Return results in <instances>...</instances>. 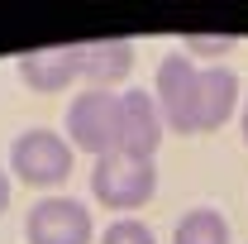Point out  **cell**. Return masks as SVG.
<instances>
[{
  "label": "cell",
  "mask_w": 248,
  "mask_h": 244,
  "mask_svg": "<svg viewBox=\"0 0 248 244\" xmlns=\"http://www.w3.org/2000/svg\"><path fill=\"white\" fill-rule=\"evenodd\" d=\"M229 220L215 206H191V211L172 225V244H229Z\"/></svg>",
  "instance_id": "10"
},
{
  "label": "cell",
  "mask_w": 248,
  "mask_h": 244,
  "mask_svg": "<svg viewBox=\"0 0 248 244\" xmlns=\"http://www.w3.org/2000/svg\"><path fill=\"white\" fill-rule=\"evenodd\" d=\"M100 244H157V240H153V230H148L143 220H134V215H115V220L105 225Z\"/></svg>",
  "instance_id": "11"
},
{
  "label": "cell",
  "mask_w": 248,
  "mask_h": 244,
  "mask_svg": "<svg viewBox=\"0 0 248 244\" xmlns=\"http://www.w3.org/2000/svg\"><path fill=\"white\" fill-rule=\"evenodd\" d=\"M67 144L77 153L105 158L120 144V91L105 87H81L67 105Z\"/></svg>",
  "instance_id": "1"
},
{
  "label": "cell",
  "mask_w": 248,
  "mask_h": 244,
  "mask_svg": "<svg viewBox=\"0 0 248 244\" xmlns=\"http://www.w3.org/2000/svg\"><path fill=\"white\" fill-rule=\"evenodd\" d=\"M196 82H201V67L186 53H167L157 62L153 101H157V115H162V129L196 134Z\"/></svg>",
  "instance_id": "4"
},
{
  "label": "cell",
  "mask_w": 248,
  "mask_h": 244,
  "mask_svg": "<svg viewBox=\"0 0 248 244\" xmlns=\"http://www.w3.org/2000/svg\"><path fill=\"white\" fill-rule=\"evenodd\" d=\"M239 105V77L224 67H205L196 82V129H219Z\"/></svg>",
  "instance_id": "9"
},
{
  "label": "cell",
  "mask_w": 248,
  "mask_h": 244,
  "mask_svg": "<svg viewBox=\"0 0 248 244\" xmlns=\"http://www.w3.org/2000/svg\"><path fill=\"white\" fill-rule=\"evenodd\" d=\"M19 77H24L29 91H43V96L81 82V77H77V43H58V48H33V53H24V58H19Z\"/></svg>",
  "instance_id": "8"
},
{
  "label": "cell",
  "mask_w": 248,
  "mask_h": 244,
  "mask_svg": "<svg viewBox=\"0 0 248 244\" xmlns=\"http://www.w3.org/2000/svg\"><path fill=\"white\" fill-rule=\"evenodd\" d=\"M239 129H244V144H248V101H244V115H239Z\"/></svg>",
  "instance_id": "14"
},
{
  "label": "cell",
  "mask_w": 248,
  "mask_h": 244,
  "mask_svg": "<svg viewBox=\"0 0 248 244\" xmlns=\"http://www.w3.org/2000/svg\"><path fill=\"white\" fill-rule=\"evenodd\" d=\"M91 235H95L91 211L77 196H43V201H33L29 220H24L29 244H91Z\"/></svg>",
  "instance_id": "5"
},
{
  "label": "cell",
  "mask_w": 248,
  "mask_h": 244,
  "mask_svg": "<svg viewBox=\"0 0 248 244\" xmlns=\"http://www.w3.org/2000/svg\"><path fill=\"white\" fill-rule=\"evenodd\" d=\"M157 192V168L143 158H124V153H105L91 168V196L100 206H110L115 215H129L139 206H148Z\"/></svg>",
  "instance_id": "2"
},
{
  "label": "cell",
  "mask_w": 248,
  "mask_h": 244,
  "mask_svg": "<svg viewBox=\"0 0 248 244\" xmlns=\"http://www.w3.org/2000/svg\"><path fill=\"white\" fill-rule=\"evenodd\" d=\"M129 67H134V43H129V38L77 43V77H86V87L115 91V82L129 77Z\"/></svg>",
  "instance_id": "7"
},
{
  "label": "cell",
  "mask_w": 248,
  "mask_h": 244,
  "mask_svg": "<svg viewBox=\"0 0 248 244\" xmlns=\"http://www.w3.org/2000/svg\"><path fill=\"white\" fill-rule=\"evenodd\" d=\"M72 158H77V149L67 144V134H58V129H24L15 139V149H10V173L24 187L48 192V187H62L72 177Z\"/></svg>",
  "instance_id": "3"
},
{
  "label": "cell",
  "mask_w": 248,
  "mask_h": 244,
  "mask_svg": "<svg viewBox=\"0 0 248 244\" xmlns=\"http://www.w3.org/2000/svg\"><path fill=\"white\" fill-rule=\"evenodd\" d=\"M182 48H186V58H224L229 48H239V38L234 34H186L182 38Z\"/></svg>",
  "instance_id": "12"
},
{
  "label": "cell",
  "mask_w": 248,
  "mask_h": 244,
  "mask_svg": "<svg viewBox=\"0 0 248 244\" xmlns=\"http://www.w3.org/2000/svg\"><path fill=\"white\" fill-rule=\"evenodd\" d=\"M157 144H162V115H157L153 91H143V87L120 91V144H115V153L153 163Z\"/></svg>",
  "instance_id": "6"
},
{
  "label": "cell",
  "mask_w": 248,
  "mask_h": 244,
  "mask_svg": "<svg viewBox=\"0 0 248 244\" xmlns=\"http://www.w3.org/2000/svg\"><path fill=\"white\" fill-rule=\"evenodd\" d=\"M5 206H10V177H5V168H0V215H5Z\"/></svg>",
  "instance_id": "13"
}]
</instances>
